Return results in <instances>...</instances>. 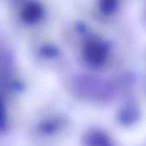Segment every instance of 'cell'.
I'll use <instances>...</instances> for the list:
<instances>
[{
  "instance_id": "6da1fadb",
  "label": "cell",
  "mask_w": 146,
  "mask_h": 146,
  "mask_svg": "<svg viewBox=\"0 0 146 146\" xmlns=\"http://www.w3.org/2000/svg\"><path fill=\"white\" fill-rule=\"evenodd\" d=\"M86 146H113L106 135L99 132L88 134L85 139Z\"/></svg>"
},
{
  "instance_id": "7a4b0ae2",
  "label": "cell",
  "mask_w": 146,
  "mask_h": 146,
  "mask_svg": "<svg viewBox=\"0 0 146 146\" xmlns=\"http://www.w3.org/2000/svg\"><path fill=\"white\" fill-rule=\"evenodd\" d=\"M6 125V110L3 101L0 97V130H3Z\"/></svg>"
}]
</instances>
